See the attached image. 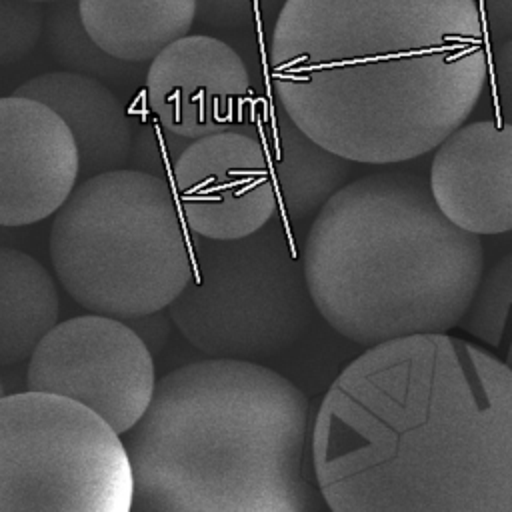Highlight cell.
I'll return each mask as SVG.
<instances>
[{
    "label": "cell",
    "mask_w": 512,
    "mask_h": 512,
    "mask_svg": "<svg viewBox=\"0 0 512 512\" xmlns=\"http://www.w3.org/2000/svg\"><path fill=\"white\" fill-rule=\"evenodd\" d=\"M310 452L330 512H512V372L446 332L372 346L326 390Z\"/></svg>",
    "instance_id": "1"
},
{
    "label": "cell",
    "mask_w": 512,
    "mask_h": 512,
    "mask_svg": "<svg viewBox=\"0 0 512 512\" xmlns=\"http://www.w3.org/2000/svg\"><path fill=\"white\" fill-rule=\"evenodd\" d=\"M488 70L474 0H284L268 46L276 104L360 164L438 148L478 104Z\"/></svg>",
    "instance_id": "2"
},
{
    "label": "cell",
    "mask_w": 512,
    "mask_h": 512,
    "mask_svg": "<svg viewBox=\"0 0 512 512\" xmlns=\"http://www.w3.org/2000/svg\"><path fill=\"white\" fill-rule=\"evenodd\" d=\"M310 404L250 360L184 364L126 432L130 512H320Z\"/></svg>",
    "instance_id": "3"
},
{
    "label": "cell",
    "mask_w": 512,
    "mask_h": 512,
    "mask_svg": "<svg viewBox=\"0 0 512 512\" xmlns=\"http://www.w3.org/2000/svg\"><path fill=\"white\" fill-rule=\"evenodd\" d=\"M302 266L320 316L372 348L460 324L484 250L440 212L426 180L390 170L348 182L316 212Z\"/></svg>",
    "instance_id": "4"
},
{
    "label": "cell",
    "mask_w": 512,
    "mask_h": 512,
    "mask_svg": "<svg viewBox=\"0 0 512 512\" xmlns=\"http://www.w3.org/2000/svg\"><path fill=\"white\" fill-rule=\"evenodd\" d=\"M50 260L80 306L118 320L164 310L194 274L172 186L132 168L74 188L54 216Z\"/></svg>",
    "instance_id": "5"
},
{
    "label": "cell",
    "mask_w": 512,
    "mask_h": 512,
    "mask_svg": "<svg viewBox=\"0 0 512 512\" xmlns=\"http://www.w3.org/2000/svg\"><path fill=\"white\" fill-rule=\"evenodd\" d=\"M304 266L274 216L238 240L194 238V274L170 304L184 338L214 358L256 360L294 346L312 322Z\"/></svg>",
    "instance_id": "6"
},
{
    "label": "cell",
    "mask_w": 512,
    "mask_h": 512,
    "mask_svg": "<svg viewBox=\"0 0 512 512\" xmlns=\"http://www.w3.org/2000/svg\"><path fill=\"white\" fill-rule=\"evenodd\" d=\"M126 446L98 414L54 394L0 398V512H130Z\"/></svg>",
    "instance_id": "7"
},
{
    "label": "cell",
    "mask_w": 512,
    "mask_h": 512,
    "mask_svg": "<svg viewBox=\"0 0 512 512\" xmlns=\"http://www.w3.org/2000/svg\"><path fill=\"white\" fill-rule=\"evenodd\" d=\"M28 390L70 398L126 434L148 410L154 390L152 352L118 318L86 314L56 324L30 356Z\"/></svg>",
    "instance_id": "8"
},
{
    "label": "cell",
    "mask_w": 512,
    "mask_h": 512,
    "mask_svg": "<svg viewBox=\"0 0 512 512\" xmlns=\"http://www.w3.org/2000/svg\"><path fill=\"white\" fill-rule=\"evenodd\" d=\"M172 190L186 226L210 240L246 238L278 210L268 144L256 126L190 140L174 162Z\"/></svg>",
    "instance_id": "9"
},
{
    "label": "cell",
    "mask_w": 512,
    "mask_h": 512,
    "mask_svg": "<svg viewBox=\"0 0 512 512\" xmlns=\"http://www.w3.org/2000/svg\"><path fill=\"white\" fill-rule=\"evenodd\" d=\"M146 104L160 126L196 140L230 128L252 126L260 100L238 52L206 34H188L152 58Z\"/></svg>",
    "instance_id": "10"
},
{
    "label": "cell",
    "mask_w": 512,
    "mask_h": 512,
    "mask_svg": "<svg viewBox=\"0 0 512 512\" xmlns=\"http://www.w3.org/2000/svg\"><path fill=\"white\" fill-rule=\"evenodd\" d=\"M78 176L68 124L38 100L0 96V226H28L56 214Z\"/></svg>",
    "instance_id": "11"
},
{
    "label": "cell",
    "mask_w": 512,
    "mask_h": 512,
    "mask_svg": "<svg viewBox=\"0 0 512 512\" xmlns=\"http://www.w3.org/2000/svg\"><path fill=\"white\" fill-rule=\"evenodd\" d=\"M440 212L474 236L512 230V126L478 120L456 128L430 164Z\"/></svg>",
    "instance_id": "12"
},
{
    "label": "cell",
    "mask_w": 512,
    "mask_h": 512,
    "mask_svg": "<svg viewBox=\"0 0 512 512\" xmlns=\"http://www.w3.org/2000/svg\"><path fill=\"white\" fill-rule=\"evenodd\" d=\"M12 94L50 106L68 124L84 180L128 164L134 128L122 102L102 80L58 70L30 78Z\"/></svg>",
    "instance_id": "13"
},
{
    "label": "cell",
    "mask_w": 512,
    "mask_h": 512,
    "mask_svg": "<svg viewBox=\"0 0 512 512\" xmlns=\"http://www.w3.org/2000/svg\"><path fill=\"white\" fill-rule=\"evenodd\" d=\"M78 12L102 52L120 62H144L188 36L196 0H78Z\"/></svg>",
    "instance_id": "14"
},
{
    "label": "cell",
    "mask_w": 512,
    "mask_h": 512,
    "mask_svg": "<svg viewBox=\"0 0 512 512\" xmlns=\"http://www.w3.org/2000/svg\"><path fill=\"white\" fill-rule=\"evenodd\" d=\"M268 152L278 198L292 220L318 212L348 184L352 162L308 138L278 104L270 116Z\"/></svg>",
    "instance_id": "15"
},
{
    "label": "cell",
    "mask_w": 512,
    "mask_h": 512,
    "mask_svg": "<svg viewBox=\"0 0 512 512\" xmlns=\"http://www.w3.org/2000/svg\"><path fill=\"white\" fill-rule=\"evenodd\" d=\"M58 314L56 284L46 268L22 250L0 246V364L30 358Z\"/></svg>",
    "instance_id": "16"
},
{
    "label": "cell",
    "mask_w": 512,
    "mask_h": 512,
    "mask_svg": "<svg viewBox=\"0 0 512 512\" xmlns=\"http://www.w3.org/2000/svg\"><path fill=\"white\" fill-rule=\"evenodd\" d=\"M460 324L512 372V252L482 276Z\"/></svg>",
    "instance_id": "17"
},
{
    "label": "cell",
    "mask_w": 512,
    "mask_h": 512,
    "mask_svg": "<svg viewBox=\"0 0 512 512\" xmlns=\"http://www.w3.org/2000/svg\"><path fill=\"white\" fill-rule=\"evenodd\" d=\"M44 32L52 58L66 66L68 72L94 76L98 80L122 74V68L118 66L120 60L102 52L88 36L80 20L78 0L52 2L46 12Z\"/></svg>",
    "instance_id": "18"
},
{
    "label": "cell",
    "mask_w": 512,
    "mask_h": 512,
    "mask_svg": "<svg viewBox=\"0 0 512 512\" xmlns=\"http://www.w3.org/2000/svg\"><path fill=\"white\" fill-rule=\"evenodd\" d=\"M46 12L30 0H0V66L26 58L44 34Z\"/></svg>",
    "instance_id": "19"
},
{
    "label": "cell",
    "mask_w": 512,
    "mask_h": 512,
    "mask_svg": "<svg viewBox=\"0 0 512 512\" xmlns=\"http://www.w3.org/2000/svg\"><path fill=\"white\" fill-rule=\"evenodd\" d=\"M188 144V138L176 136L160 124H146L134 134L128 164H132V170H140L158 178H164L166 172L172 176L174 162Z\"/></svg>",
    "instance_id": "20"
},
{
    "label": "cell",
    "mask_w": 512,
    "mask_h": 512,
    "mask_svg": "<svg viewBox=\"0 0 512 512\" xmlns=\"http://www.w3.org/2000/svg\"><path fill=\"white\" fill-rule=\"evenodd\" d=\"M284 0H196V20L218 30H240L256 24Z\"/></svg>",
    "instance_id": "21"
},
{
    "label": "cell",
    "mask_w": 512,
    "mask_h": 512,
    "mask_svg": "<svg viewBox=\"0 0 512 512\" xmlns=\"http://www.w3.org/2000/svg\"><path fill=\"white\" fill-rule=\"evenodd\" d=\"M492 78L498 116L504 124L512 126V40H506L494 48Z\"/></svg>",
    "instance_id": "22"
},
{
    "label": "cell",
    "mask_w": 512,
    "mask_h": 512,
    "mask_svg": "<svg viewBox=\"0 0 512 512\" xmlns=\"http://www.w3.org/2000/svg\"><path fill=\"white\" fill-rule=\"evenodd\" d=\"M486 36L502 44L512 40V0H474Z\"/></svg>",
    "instance_id": "23"
},
{
    "label": "cell",
    "mask_w": 512,
    "mask_h": 512,
    "mask_svg": "<svg viewBox=\"0 0 512 512\" xmlns=\"http://www.w3.org/2000/svg\"><path fill=\"white\" fill-rule=\"evenodd\" d=\"M132 322L144 326L146 332H140V338L146 336L150 338L152 342H162L168 334V322L164 316H160V312H154V314H148V316H138V318H132Z\"/></svg>",
    "instance_id": "24"
},
{
    "label": "cell",
    "mask_w": 512,
    "mask_h": 512,
    "mask_svg": "<svg viewBox=\"0 0 512 512\" xmlns=\"http://www.w3.org/2000/svg\"><path fill=\"white\" fill-rule=\"evenodd\" d=\"M30 2H38V4H44V2H48V4H52V2H58V0H30Z\"/></svg>",
    "instance_id": "25"
},
{
    "label": "cell",
    "mask_w": 512,
    "mask_h": 512,
    "mask_svg": "<svg viewBox=\"0 0 512 512\" xmlns=\"http://www.w3.org/2000/svg\"><path fill=\"white\" fill-rule=\"evenodd\" d=\"M4 396V386H2V382H0V398Z\"/></svg>",
    "instance_id": "26"
}]
</instances>
